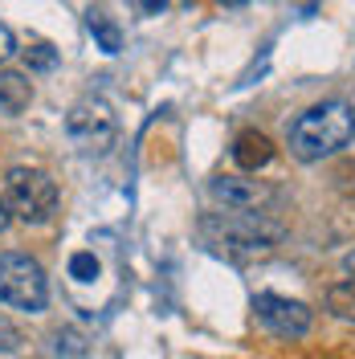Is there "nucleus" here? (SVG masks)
Instances as JSON below:
<instances>
[{
	"mask_svg": "<svg viewBox=\"0 0 355 359\" xmlns=\"http://www.w3.org/2000/svg\"><path fill=\"white\" fill-rule=\"evenodd\" d=\"M351 139H355V107L339 102V98L311 107L286 127L290 156L302 159V163H319L327 156H339Z\"/></svg>",
	"mask_w": 355,
	"mask_h": 359,
	"instance_id": "nucleus-1",
	"label": "nucleus"
},
{
	"mask_svg": "<svg viewBox=\"0 0 355 359\" xmlns=\"http://www.w3.org/2000/svg\"><path fill=\"white\" fill-rule=\"evenodd\" d=\"M200 233L213 249H221L229 257H241V262H253V257H269L274 249L282 245L286 229L278 221H269L266 212H204L200 217Z\"/></svg>",
	"mask_w": 355,
	"mask_h": 359,
	"instance_id": "nucleus-2",
	"label": "nucleus"
},
{
	"mask_svg": "<svg viewBox=\"0 0 355 359\" xmlns=\"http://www.w3.org/2000/svg\"><path fill=\"white\" fill-rule=\"evenodd\" d=\"M4 196L13 204V217L25 224H49L53 221V212H58V184L49 172L41 168H8V176H4Z\"/></svg>",
	"mask_w": 355,
	"mask_h": 359,
	"instance_id": "nucleus-3",
	"label": "nucleus"
},
{
	"mask_svg": "<svg viewBox=\"0 0 355 359\" xmlns=\"http://www.w3.org/2000/svg\"><path fill=\"white\" fill-rule=\"evenodd\" d=\"M45 302H49V282L41 262L29 253H0V306L41 314Z\"/></svg>",
	"mask_w": 355,
	"mask_h": 359,
	"instance_id": "nucleus-4",
	"label": "nucleus"
},
{
	"mask_svg": "<svg viewBox=\"0 0 355 359\" xmlns=\"http://www.w3.org/2000/svg\"><path fill=\"white\" fill-rule=\"evenodd\" d=\"M66 135L86 151V156H107L119 139V118H114L111 102L107 98H78L66 114Z\"/></svg>",
	"mask_w": 355,
	"mask_h": 359,
	"instance_id": "nucleus-5",
	"label": "nucleus"
},
{
	"mask_svg": "<svg viewBox=\"0 0 355 359\" xmlns=\"http://www.w3.org/2000/svg\"><path fill=\"white\" fill-rule=\"evenodd\" d=\"M253 311H257V323L274 331L278 339H302L311 331L314 311L298 298H282V294H257L253 298Z\"/></svg>",
	"mask_w": 355,
	"mask_h": 359,
	"instance_id": "nucleus-6",
	"label": "nucleus"
},
{
	"mask_svg": "<svg viewBox=\"0 0 355 359\" xmlns=\"http://www.w3.org/2000/svg\"><path fill=\"white\" fill-rule=\"evenodd\" d=\"M208 192L221 208H233V212H266L278 201V188L266 180H253L249 172L245 176H217L208 184Z\"/></svg>",
	"mask_w": 355,
	"mask_h": 359,
	"instance_id": "nucleus-7",
	"label": "nucleus"
},
{
	"mask_svg": "<svg viewBox=\"0 0 355 359\" xmlns=\"http://www.w3.org/2000/svg\"><path fill=\"white\" fill-rule=\"evenodd\" d=\"M233 159H237L241 172H257V168H266L274 159V143L262 131H241L233 139Z\"/></svg>",
	"mask_w": 355,
	"mask_h": 359,
	"instance_id": "nucleus-8",
	"label": "nucleus"
},
{
	"mask_svg": "<svg viewBox=\"0 0 355 359\" xmlns=\"http://www.w3.org/2000/svg\"><path fill=\"white\" fill-rule=\"evenodd\" d=\"M29 102H33V82L17 69H4L0 74V114L17 118L21 111H29Z\"/></svg>",
	"mask_w": 355,
	"mask_h": 359,
	"instance_id": "nucleus-9",
	"label": "nucleus"
},
{
	"mask_svg": "<svg viewBox=\"0 0 355 359\" xmlns=\"http://www.w3.org/2000/svg\"><path fill=\"white\" fill-rule=\"evenodd\" d=\"M327 311L335 318H343V323H355V278L335 282L331 290H327Z\"/></svg>",
	"mask_w": 355,
	"mask_h": 359,
	"instance_id": "nucleus-10",
	"label": "nucleus"
},
{
	"mask_svg": "<svg viewBox=\"0 0 355 359\" xmlns=\"http://www.w3.org/2000/svg\"><path fill=\"white\" fill-rule=\"evenodd\" d=\"M86 25H90V33H94V41L102 45V53H119V49H123V33H119V29L102 17V13H94V8H90Z\"/></svg>",
	"mask_w": 355,
	"mask_h": 359,
	"instance_id": "nucleus-11",
	"label": "nucleus"
},
{
	"mask_svg": "<svg viewBox=\"0 0 355 359\" xmlns=\"http://www.w3.org/2000/svg\"><path fill=\"white\" fill-rule=\"evenodd\" d=\"M21 347H25V331L13 323V318L0 314V355H17Z\"/></svg>",
	"mask_w": 355,
	"mask_h": 359,
	"instance_id": "nucleus-12",
	"label": "nucleus"
},
{
	"mask_svg": "<svg viewBox=\"0 0 355 359\" xmlns=\"http://www.w3.org/2000/svg\"><path fill=\"white\" fill-rule=\"evenodd\" d=\"M69 278H74V282H94V278H98V262H94V253H86V249L74 253V257H69Z\"/></svg>",
	"mask_w": 355,
	"mask_h": 359,
	"instance_id": "nucleus-13",
	"label": "nucleus"
},
{
	"mask_svg": "<svg viewBox=\"0 0 355 359\" xmlns=\"http://www.w3.org/2000/svg\"><path fill=\"white\" fill-rule=\"evenodd\" d=\"M25 62H29V69H53L58 66V53H53V45H45V41H37V45H29L25 49Z\"/></svg>",
	"mask_w": 355,
	"mask_h": 359,
	"instance_id": "nucleus-14",
	"label": "nucleus"
},
{
	"mask_svg": "<svg viewBox=\"0 0 355 359\" xmlns=\"http://www.w3.org/2000/svg\"><path fill=\"white\" fill-rule=\"evenodd\" d=\"M13 53H17V37H13L8 25H0V62H8Z\"/></svg>",
	"mask_w": 355,
	"mask_h": 359,
	"instance_id": "nucleus-15",
	"label": "nucleus"
},
{
	"mask_svg": "<svg viewBox=\"0 0 355 359\" xmlns=\"http://www.w3.org/2000/svg\"><path fill=\"white\" fill-rule=\"evenodd\" d=\"M13 221H17V217H13V204H8V196H4V192H0V233H4Z\"/></svg>",
	"mask_w": 355,
	"mask_h": 359,
	"instance_id": "nucleus-16",
	"label": "nucleus"
},
{
	"mask_svg": "<svg viewBox=\"0 0 355 359\" xmlns=\"http://www.w3.org/2000/svg\"><path fill=\"white\" fill-rule=\"evenodd\" d=\"M163 4H168V0H139V8H143V13H159Z\"/></svg>",
	"mask_w": 355,
	"mask_h": 359,
	"instance_id": "nucleus-17",
	"label": "nucleus"
},
{
	"mask_svg": "<svg viewBox=\"0 0 355 359\" xmlns=\"http://www.w3.org/2000/svg\"><path fill=\"white\" fill-rule=\"evenodd\" d=\"M343 269H347V273H351V278H355V249H351V253H347V257H343Z\"/></svg>",
	"mask_w": 355,
	"mask_h": 359,
	"instance_id": "nucleus-18",
	"label": "nucleus"
},
{
	"mask_svg": "<svg viewBox=\"0 0 355 359\" xmlns=\"http://www.w3.org/2000/svg\"><path fill=\"white\" fill-rule=\"evenodd\" d=\"M347 188H351V192H355V163H351V168H347Z\"/></svg>",
	"mask_w": 355,
	"mask_h": 359,
	"instance_id": "nucleus-19",
	"label": "nucleus"
}]
</instances>
